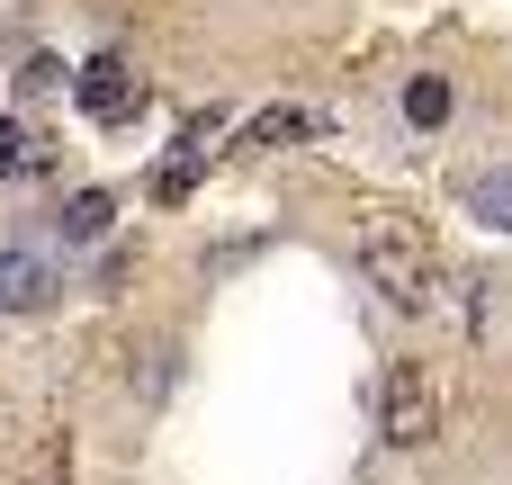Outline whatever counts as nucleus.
<instances>
[{
    "instance_id": "obj_2",
    "label": "nucleus",
    "mask_w": 512,
    "mask_h": 485,
    "mask_svg": "<svg viewBox=\"0 0 512 485\" xmlns=\"http://www.w3.org/2000/svg\"><path fill=\"white\" fill-rule=\"evenodd\" d=\"M432 423H441V405H432L423 360H387V378H378V441L387 450H423Z\"/></svg>"
},
{
    "instance_id": "obj_1",
    "label": "nucleus",
    "mask_w": 512,
    "mask_h": 485,
    "mask_svg": "<svg viewBox=\"0 0 512 485\" xmlns=\"http://www.w3.org/2000/svg\"><path fill=\"white\" fill-rule=\"evenodd\" d=\"M351 261H360V279H369L396 315H423V306L441 297V261H432L423 225H405V216H360Z\"/></svg>"
},
{
    "instance_id": "obj_6",
    "label": "nucleus",
    "mask_w": 512,
    "mask_h": 485,
    "mask_svg": "<svg viewBox=\"0 0 512 485\" xmlns=\"http://www.w3.org/2000/svg\"><path fill=\"white\" fill-rule=\"evenodd\" d=\"M108 225H117V198H108V189H72V198H63V216H54V234H63V243H99Z\"/></svg>"
},
{
    "instance_id": "obj_5",
    "label": "nucleus",
    "mask_w": 512,
    "mask_h": 485,
    "mask_svg": "<svg viewBox=\"0 0 512 485\" xmlns=\"http://www.w3.org/2000/svg\"><path fill=\"white\" fill-rule=\"evenodd\" d=\"M396 108H405V126H414V135H441V126H450V108H459V99H450V81H441V72H414V81H405V99H396Z\"/></svg>"
},
{
    "instance_id": "obj_4",
    "label": "nucleus",
    "mask_w": 512,
    "mask_h": 485,
    "mask_svg": "<svg viewBox=\"0 0 512 485\" xmlns=\"http://www.w3.org/2000/svg\"><path fill=\"white\" fill-rule=\"evenodd\" d=\"M459 198H468V216H477L486 234H512V162H495V171H477V180H468Z\"/></svg>"
},
{
    "instance_id": "obj_7",
    "label": "nucleus",
    "mask_w": 512,
    "mask_h": 485,
    "mask_svg": "<svg viewBox=\"0 0 512 485\" xmlns=\"http://www.w3.org/2000/svg\"><path fill=\"white\" fill-rule=\"evenodd\" d=\"M297 135H315L306 108H261V117L243 126V153H279V144H297Z\"/></svg>"
},
{
    "instance_id": "obj_9",
    "label": "nucleus",
    "mask_w": 512,
    "mask_h": 485,
    "mask_svg": "<svg viewBox=\"0 0 512 485\" xmlns=\"http://www.w3.org/2000/svg\"><path fill=\"white\" fill-rule=\"evenodd\" d=\"M18 171H45V153L27 144V126H9V117H0V180H18Z\"/></svg>"
},
{
    "instance_id": "obj_3",
    "label": "nucleus",
    "mask_w": 512,
    "mask_h": 485,
    "mask_svg": "<svg viewBox=\"0 0 512 485\" xmlns=\"http://www.w3.org/2000/svg\"><path fill=\"white\" fill-rule=\"evenodd\" d=\"M72 99H81V117H99V126H126V117L144 108V81H135L126 63H90V72H72Z\"/></svg>"
},
{
    "instance_id": "obj_8",
    "label": "nucleus",
    "mask_w": 512,
    "mask_h": 485,
    "mask_svg": "<svg viewBox=\"0 0 512 485\" xmlns=\"http://www.w3.org/2000/svg\"><path fill=\"white\" fill-rule=\"evenodd\" d=\"M45 297V261L36 252H0V306H36Z\"/></svg>"
}]
</instances>
